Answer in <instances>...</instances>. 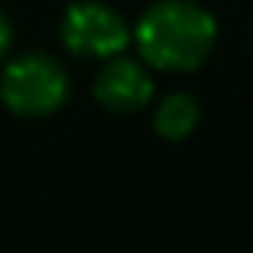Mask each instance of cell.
Wrapping results in <instances>:
<instances>
[{"mask_svg":"<svg viewBox=\"0 0 253 253\" xmlns=\"http://www.w3.org/2000/svg\"><path fill=\"white\" fill-rule=\"evenodd\" d=\"M218 23L192 0H157L135 26V45L144 64L157 71H196L211 55Z\"/></svg>","mask_w":253,"mask_h":253,"instance_id":"6da1fadb","label":"cell"},{"mask_svg":"<svg viewBox=\"0 0 253 253\" xmlns=\"http://www.w3.org/2000/svg\"><path fill=\"white\" fill-rule=\"evenodd\" d=\"M71 96V77L58 58L45 51L13 58L0 77V99L13 116L39 119L61 109Z\"/></svg>","mask_w":253,"mask_h":253,"instance_id":"7a4b0ae2","label":"cell"},{"mask_svg":"<svg viewBox=\"0 0 253 253\" xmlns=\"http://www.w3.org/2000/svg\"><path fill=\"white\" fill-rule=\"evenodd\" d=\"M131 32L112 6L96 0H77L64 10L61 42L81 58H116L125 51Z\"/></svg>","mask_w":253,"mask_h":253,"instance_id":"3957f363","label":"cell"},{"mask_svg":"<svg viewBox=\"0 0 253 253\" xmlns=\"http://www.w3.org/2000/svg\"><path fill=\"white\" fill-rule=\"evenodd\" d=\"M93 96L109 112H138L154 96V81L141 61L131 58H112L93 81Z\"/></svg>","mask_w":253,"mask_h":253,"instance_id":"277c9868","label":"cell"},{"mask_svg":"<svg viewBox=\"0 0 253 253\" xmlns=\"http://www.w3.org/2000/svg\"><path fill=\"white\" fill-rule=\"evenodd\" d=\"M199 125V103L189 93H170L161 99L154 112V128L167 141H183L186 135H192Z\"/></svg>","mask_w":253,"mask_h":253,"instance_id":"5b68a950","label":"cell"},{"mask_svg":"<svg viewBox=\"0 0 253 253\" xmlns=\"http://www.w3.org/2000/svg\"><path fill=\"white\" fill-rule=\"evenodd\" d=\"M10 45H13V29H10V23H6V16L0 13V61H3V55L10 51Z\"/></svg>","mask_w":253,"mask_h":253,"instance_id":"8992f818","label":"cell"}]
</instances>
